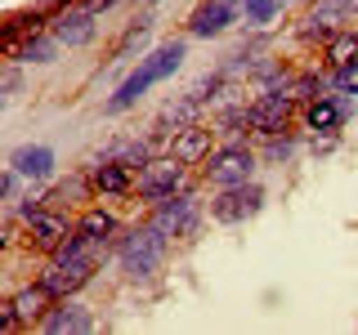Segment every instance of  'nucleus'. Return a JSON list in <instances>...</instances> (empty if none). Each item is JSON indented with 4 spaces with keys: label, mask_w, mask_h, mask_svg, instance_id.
I'll use <instances>...</instances> for the list:
<instances>
[{
    "label": "nucleus",
    "mask_w": 358,
    "mask_h": 335,
    "mask_svg": "<svg viewBox=\"0 0 358 335\" xmlns=\"http://www.w3.org/2000/svg\"><path fill=\"white\" fill-rule=\"evenodd\" d=\"M287 5H300V0H287Z\"/></svg>",
    "instance_id": "c756f323"
},
{
    "label": "nucleus",
    "mask_w": 358,
    "mask_h": 335,
    "mask_svg": "<svg viewBox=\"0 0 358 335\" xmlns=\"http://www.w3.org/2000/svg\"><path fill=\"white\" fill-rule=\"evenodd\" d=\"M242 130H251V103L215 112V134H224V139H242Z\"/></svg>",
    "instance_id": "412c9836"
},
{
    "label": "nucleus",
    "mask_w": 358,
    "mask_h": 335,
    "mask_svg": "<svg viewBox=\"0 0 358 335\" xmlns=\"http://www.w3.org/2000/svg\"><path fill=\"white\" fill-rule=\"evenodd\" d=\"M327 89H336V85H331V72H327V76H322V72H305V76H296V81H291V94H296L300 103H309V98H322Z\"/></svg>",
    "instance_id": "393cba45"
},
{
    "label": "nucleus",
    "mask_w": 358,
    "mask_h": 335,
    "mask_svg": "<svg viewBox=\"0 0 358 335\" xmlns=\"http://www.w3.org/2000/svg\"><path fill=\"white\" fill-rule=\"evenodd\" d=\"M296 148H300V143H296V134H291V130H282V134H264L260 156H264L268 165H287L291 156H296Z\"/></svg>",
    "instance_id": "4be33fe9"
},
{
    "label": "nucleus",
    "mask_w": 358,
    "mask_h": 335,
    "mask_svg": "<svg viewBox=\"0 0 358 335\" xmlns=\"http://www.w3.org/2000/svg\"><path fill=\"white\" fill-rule=\"evenodd\" d=\"M300 112V98L291 89H260V98H251V130L260 134H282L291 130V117Z\"/></svg>",
    "instance_id": "6e6552de"
},
{
    "label": "nucleus",
    "mask_w": 358,
    "mask_h": 335,
    "mask_svg": "<svg viewBox=\"0 0 358 335\" xmlns=\"http://www.w3.org/2000/svg\"><path fill=\"white\" fill-rule=\"evenodd\" d=\"M148 27H152V18L130 22V31L117 40V50H112V63H126V59H134V50H143V40H148Z\"/></svg>",
    "instance_id": "5701e85b"
},
{
    "label": "nucleus",
    "mask_w": 358,
    "mask_h": 335,
    "mask_svg": "<svg viewBox=\"0 0 358 335\" xmlns=\"http://www.w3.org/2000/svg\"><path fill=\"white\" fill-rule=\"evenodd\" d=\"M171 152H175L184 165H206V156L215 152V126H201V121L184 126V130L171 139Z\"/></svg>",
    "instance_id": "4468645a"
},
{
    "label": "nucleus",
    "mask_w": 358,
    "mask_h": 335,
    "mask_svg": "<svg viewBox=\"0 0 358 335\" xmlns=\"http://www.w3.org/2000/svg\"><path fill=\"white\" fill-rule=\"evenodd\" d=\"M331 85L341 89V94H354L358 98V59L345 63V67H331Z\"/></svg>",
    "instance_id": "a878e982"
},
{
    "label": "nucleus",
    "mask_w": 358,
    "mask_h": 335,
    "mask_svg": "<svg viewBox=\"0 0 358 335\" xmlns=\"http://www.w3.org/2000/svg\"><path fill=\"white\" fill-rule=\"evenodd\" d=\"M9 165H14L27 184H45V179L54 174V165H59V156H54V148H45V143H22V148L9 152Z\"/></svg>",
    "instance_id": "2eb2a0df"
},
{
    "label": "nucleus",
    "mask_w": 358,
    "mask_h": 335,
    "mask_svg": "<svg viewBox=\"0 0 358 335\" xmlns=\"http://www.w3.org/2000/svg\"><path fill=\"white\" fill-rule=\"evenodd\" d=\"M184 59H188V40H179V36H175V40H162L157 50H148L139 63H134V72L117 85V94L103 103V112H108V117H121V112H130L152 85L171 81L179 67H184Z\"/></svg>",
    "instance_id": "f257e3e1"
},
{
    "label": "nucleus",
    "mask_w": 358,
    "mask_h": 335,
    "mask_svg": "<svg viewBox=\"0 0 358 335\" xmlns=\"http://www.w3.org/2000/svg\"><path fill=\"white\" fill-rule=\"evenodd\" d=\"M238 18H242V0H201L193 9V18H188V36L210 40L220 31H229Z\"/></svg>",
    "instance_id": "9d476101"
},
{
    "label": "nucleus",
    "mask_w": 358,
    "mask_h": 335,
    "mask_svg": "<svg viewBox=\"0 0 358 335\" xmlns=\"http://www.w3.org/2000/svg\"><path fill=\"white\" fill-rule=\"evenodd\" d=\"M90 179H94L99 197H126V193H134V184H139V170L126 165V161H117V156H99V161H90Z\"/></svg>",
    "instance_id": "f8f14e48"
},
{
    "label": "nucleus",
    "mask_w": 358,
    "mask_h": 335,
    "mask_svg": "<svg viewBox=\"0 0 358 335\" xmlns=\"http://www.w3.org/2000/svg\"><path fill=\"white\" fill-rule=\"evenodd\" d=\"M322 59H327V72L331 67H345L358 59V31L354 27H336L327 40H322Z\"/></svg>",
    "instance_id": "6ab92c4d"
},
{
    "label": "nucleus",
    "mask_w": 358,
    "mask_h": 335,
    "mask_svg": "<svg viewBox=\"0 0 358 335\" xmlns=\"http://www.w3.org/2000/svg\"><path fill=\"white\" fill-rule=\"evenodd\" d=\"M76 237L90 241L94 251H108V246L121 237V223H117V215H112V210H103V206H90L85 215L76 219Z\"/></svg>",
    "instance_id": "dca6fc26"
},
{
    "label": "nucleus",
    "mask_w": 358,
    "mask_h": 335,
    "mask_svg": "<svg viewBox=\"0 0 358 335\" xmlns=\"http://www.w3.org/2000/svg\"><path fill=\"white\" fill-rule=\"evenodd\" d=\"M354 112V94H322V98H309V103H300V121H305V130L313 139H336V134L345 130V121H350Z\"/></svg>",
    "instance_id": "423d86ee"
},
{
    "label": "nucleus",
    "mask_w": 358,
    "mask_h": 335,
    "mask_svg": "<svg viewBox=\"0 0 358 335\" xmlns=\"http://www.w3.org/2000/svg\"><path fill=\"white\" fill-rule=\"evenodd\" d=\"M18 89H22L18 67H5V94H0V98H5V103H14V98H18Z\"/></svg>",
    "instance_id": "c85d7f7f"
},
{
    "label": "nucleus",
    "mask_w": 358,
    "mask_h": 335,
    "mask_svg": "<svg viewBox=\"0 0 358 335\" xmlns=\"http://www.w3.org/2000/svg\"><path fill=\"white\" fill-rule=\"evenodd\" d=\"M166 246H171V237H166L152 219L148 223H134L130 232H121V237H117V264H121V273H126L130 282H148L157 268H162V260H166Z\"/></svg>",
    "instance_id": "f03ea898"
},
{
    "label": "nucleus",
    "mask_w": 358,
    "mask_h": 335,
    "mask_svg": "<svg viewBox=\"0 0 358 335\" xmlns=\"http://www.w3.org/2000/svg\"><path fill=\"white\" fill-rule=\"evenodd\" d=\"M18 184H22V174L14 170V165H5V174H0V197H5V206L18 201Z\"/></svg>",
    "instance_id": "cd10ccee"
},
{
    "label": "nucleus",
    "mask_w": 358,
    "mask_h": 335,
    "mask_svg": "<svg viewBox=\"0 0 358 335\" xmlns=\"http://www.w3.org/2000/svg\"><path fill=\"white\" fill-rule=\"evenodd\" d=\"M14 304H18V313H22V322H27V327H31V322L41 327V318H45V313H50L54 304H59V295H54V290L36 277L31 286H22L18 295H14Z\"/></svg>",
    "instance_id": "a211bd4d"
},
{
    "label": "nucleus",
    "mask_w": 358,
    "mask_h": 335,
    "mask_svg": "<svg viewBox=\"0 0 358 335\" xmlns=\"http://www.w3.org/2000/svg\"><path fill=\"white\" fill-rule=\"evenodd\" d=\"M59 50H63V40L59 36H54V31H50V36H45V31H36V36H27V40H22V50L14 54V63H36V67H45V63H54V59H59Z\"/></svg>",
    "instance_id": "aec40b11"
},
{
    "label": "nucleus",
    "mask_w": 358,
    "mask_h": 335,
    "mask_svg": "<svg viewBox=\"0 0 358 335\" xmlns=\"http://www.w3.org/2000/svg\"><path fill=\"white\" fill-rule=\"evenodd\" d=\"M94 18H99L94 9H85V5H76V9H72V5H67L63 14H54L50 31L67 45V50H76V45H90V40L99 36V22H94Z\"/></svg>",
    "instance_id": "ddd939ff"
},
{
    "label": "nucleus",
    "mask_w": 358,
    "mask_h": 335,
    "mask_svg": "<svg viewBox=\"0 0 358 335\" xmlns=\"http://www.w3.org/2000/svg\"><path fill=\"white\" fill-rule=\"evenodd\" d=\"M287 0H242V22L246 27H264V22H273L282 14Z\"/></svg>",
    "instance_id": "b1692460"
},
{
    "label": "nucleus",
    "mask_w": 358,
    "mask_h": 335,
    "mask_svg": "<svg viewBox=\"0 0 358 335\" xmlns=\"http://www.w3.org/2000/svg\"><path fill=\"white\" fill-rule=\"evenodd\" d=\"M18 327H27V322H22V313H18V304H14V295H9L5 304H0V335H14Z\"/></svg>",
    "instance_id": "bb28decb"
},
{
    "label": "nucleus",
    "mask_w": 358,
    "mask_h": 335,
    "mask_svg": "<svg viewBox=\"0 0 358 335\" xmlns=\"http://www.w3.org/2000/svg\"><path fill=\"white\" fill-rule=\"evenodd\" d=\"M22 228H27V241L36 246L41 255H54V251H59V246L76 232V223L67 219V210H50V206H45V210H36L31 219H22Z\"/></svg>",
    "instance_id": "1a4fd4ad"
},
{
    "label": "nucleus",
    "mask_w": 358,
    "mask_h": 335,
    "mask_svg": "<svg viewBox=\"0 0 358 335\" xmlns=\"http://www.w3.org/2000/svg\"><path fill=\"white\" fill-rule=\"evenodd\" d=\"M264 201H268V193L260 184H238V188H215V197H210V219L215 223H246V219H255L264 210Z\"/></svg>",
    "instance_id": "39448f33"
},
{
    "label": "nucleus",
    "mask_w": 358,
    "mask_h": 335,
    "mask_svg": "<svg viewBox=\"0 0 358 335\" xmlns=\"http://www.w3.org/2000/svg\"><path fill=\"white\" fill-rule=\"evenodd\" d=\"M188 170H193V165H184L175 152H162V156H152V161L139 170V184H134V193L148 201V206H157V201L184 193V188H188Z\"/></svg>",
    "instance_id": "20e7f679"
},
{
    "label": "nucleus",
    "mask_w": 358,
    "mask_h": 335,
    "mask_svg": "<svg viewBox=\"0 0 358 335\" xmlns=\"http://www.w3.org/2000/svg\"><path fill=\"white\" fill-rule=\"evenodd\" d=\"M148 219L166 232V237H193V232L201 228V201H197L193 188H184V193H175V197L157 201Z\"/></svg>",
    "instance_id": "0eeeda50"
},
{
    "label": "nucleus",
    "mask_w": 358,
    "mask_h": 335,
    "mask_svg": "<svg viewBox=\"0 0 358 335\" xmlns=\"http://www.w3.org/2000/svg\"><path fill=\"white\" fill-rule=\"evenodd\" d=\"M99 322H94V313H90L76 295H67V299H59L50 313L41 318V331L45 335H90Z\"/></svg>",
    "instance_id": "9b49d317"
},
{
    "label": "nucleus",
    "mask_w": 358,
    "mask_h": 335,
    "mask_svg": "<svg viewBox=\"0 0 358 335\" xmlns=\"http://www.w3.org/2000/svg\"><path fill=\"white\" fill-rule=\"evenodd\" d=\"M255 161H260V156L246 148L242 139H229V143H220V148L206 156V165H201V179H206L210 188H238V184H251V179H255Z\"/></svg>",
    "instance_id": "7ed1b4c3"
},
{
    "label": "nucleus",
    "mask_w": 358,
    "mask_h": 335,
    "mask_svg": "<svg viewBox=\"0 0 358 335\" xmlns=\"http://www.w3.org/2000/svg\"><path fill=\"white\" fill-rule=\"evenodd\" d=\"M41 197H45V206H50V210H72V206H81V201L94 197V179H90V170L85 174H72V179L54 184L50 193H41Z\"/></svg>",
    "instance_id": "f3484780"
}]
</instances>
